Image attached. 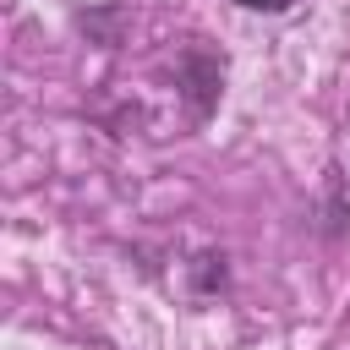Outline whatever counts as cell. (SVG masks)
<instances>
[{"label": "cell", "mask_w": 350, "mask_h": 350, "mask_svg": "<svg viewBox=\"0 0 350 350\" xmlns=\"http://www.w3.org/2000/svg\"><path fill=\"white\" fill-rule=\"evenodd\" d=\"M180 93H186L191 115H197V120H208V115H213V104H219V93H224V55H213V49L191 44V49L180 55Z\"/></svg>", "instance_id": "cell-1"}, {"label": "cell", "mask_w": 350, "mask_h": 350, "mask_svg": "<svg viewBox=\"0 0 350 350\" xmlns=\"http://www.w3.org/2000/svg\"><path fill=\"white\" fill-rule=\"evenodd\" d=\"M191 279H197V290H219L224 284V257L219 252H202L197 268H191Z\"/></svg>", "instance_id": "cell-2"}, {"label": "cell", "mask_w": 350, "mask_h": 350, "mask_svg": "<svg viewBox=\"0 0 350 350\" xmlns=\"http://www.w3.org/2000/svg\"><path fill=\"white\" fill-rule=\"evenodd\" d=\"M235 5H246V11H290L295 0H235Z\"/></svg>", "instance_id": "cell-3"}]
</instances>
